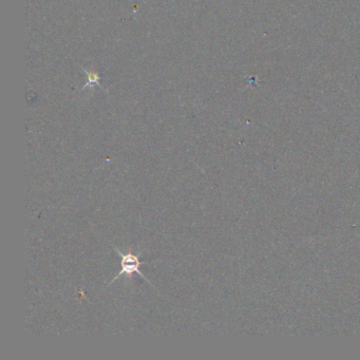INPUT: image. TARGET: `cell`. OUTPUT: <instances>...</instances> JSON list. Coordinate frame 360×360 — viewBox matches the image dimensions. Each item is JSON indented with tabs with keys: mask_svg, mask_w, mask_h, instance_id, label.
<instances>
[{
	"mask_svg": "<svg viewBox=\"0 0 360 360\" xmlns=\"http://www.w3.org/2000/svg\"><path fill=\"white\" fill-rule=\"evenodd\" d=\"M115 249V253L121 257V272L114 277V279L111 281L110 283H112L113 281H115L117 278L122 277L123 275H127L128 277H131L134 273L135 274H138L140 277H142L144 280H146L147 282L150 284L149 281L147 280V278L139 272V266L143 264V262H140L139 261V255H134L132 253H127V254H123L122 252H119V250L117 248H114Z\"/></svg>",
	"mask_w": 360,
	"mask_h": 360,
	"instance_id": "6da1fadb",
	"label": "cell"
}]
</instances>
